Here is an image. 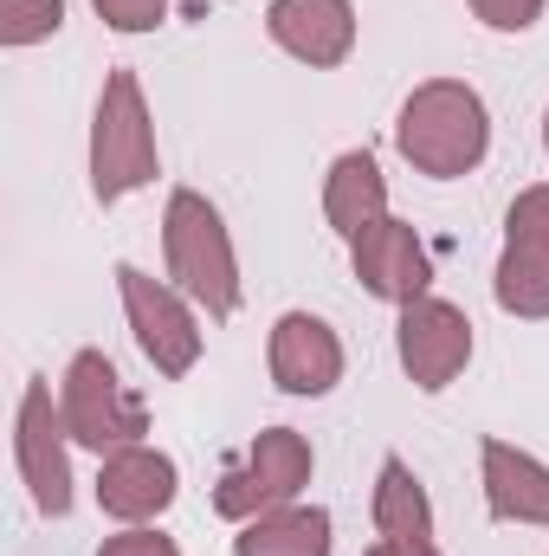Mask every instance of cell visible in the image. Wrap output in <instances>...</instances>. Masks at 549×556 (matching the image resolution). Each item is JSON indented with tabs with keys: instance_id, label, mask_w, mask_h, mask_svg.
I'll use <instances>...</instances> for the list:
<instances>
[{
	"instance_id": "6da1fadb",
	"label": "cell",
	"mask_w": 549,
	"mask_h": 556,
	"mask_svg": "<svg viewBox=\"0 0 549 556\" xmlns=\"http://www.w3.org/2000/svg\"><path fill=\"white\" fill-rule=\"evenodd\" d=\"M395 142L420 175L433 181H452V175H472L491 149V117H485V98L459 78H426L401 104V124Z\"/></svg>"
},
{
	"instance_id": "7a4b0ae2",
	"label": "cell",
	"mask_w": 549,
	"mask_h": 556,
	"mask_svg": "<svg viewBox=\"0 0 549 556\" xmlns=\"http://www.w3.org/2000/svg\"><path fill=\"white\" fill-rule=\"evenodd\" d=\"M162 253H168L175 291L194 298L207 317H233L240 311V260H233V240H227V227H220V214H214L207 194H194V188L168 194Z\"/></svg>"
},
{
	"instance_id": "3957f363",
	"label": "cell",
	"mask_w": 549,
	"mask_h": 556,
	"mask_svg": "<svg viewBox=\"0 0 549 556\" xmlns=\"http://www.w3.org/2000/svg\"><path fill=\"white\" fill-rule=\"evenodd\" d=\"M155 124H149V104H142L137 72H111L104 78V98H98V117H91V194L111 207L124 194H137L155 181Z\"/></svg>"
},
{
	"instance_id": "277c9868",
	"label": "cell",
	"mask_w": 549,
	"mask_h": 556,
	"mask_svg": "<svg viewBox=\"0 0 549 556\" xmlns=\"http://www.w3.org/2000/svg\"><path fill=\"white\" fill-rule=\"evenodd\" d=\"M59 415H65V433L78 446H91L98 459L124 453V446H142V433H149V408L124 389V376H117V363L104 350H78L65 363Z\"/></svg>"
},
{
	"instance_id": "5b68a950",
	"label": "cell",
	"mask_w": 549,
	"mask_h": 556,
	"mask_svg": "<svg viewBox=\"0 0 549 556\" xmlns=\"http://www.w3.org/2000/svg\"><path fill=\"white\" fill-rule=\"evenodd\" d=\"M310 466H317V459H310V440H304L297 427H266V433L246 446V459L220 472L214 511L233 518V525H246V518H266L278 505H297V492L310 485Z\"/></svg>"
},
{
	"instance_id": "8992f818",
	"label": "cell",
	"mask_w": 549,
	"mask_h": 556,
	"mask_svg": "<svg viewBox=\"0 0 549 556\" xmlns=\"http://www.w3.org/2000/svg\"><path fill=\"white\" fill-rule=\"evenodd\" d=\"M65 415L52 408V382H26L20 395V420H13V459H20V479L33 492V505L46 518H65L72 511V459H65Z\"/></svg>"
},
{
	"instance_id": "52a82bcc",
	"label": "cell",
	"mask_w": 549,
	"mask_h": 556,
	"mask_svg": "<svg viewBox=\"0 0 549 556\" xmlns=\"http://www.w3.org/2000/svg\"><path fill=\"white\" fill-rule=\"evenodd\" d=\"M395 350H401V369L413 376V389L439 395L472 363V317L446 298H413V304H401Z\"/></svg>"
},
{
	"instance_id": "ba28073f",
	"label": "cell",
	"mask_w": 549,
	"mask_h": 556,
	"mask_svg": "<svg viewBox=\"0 0 549 556\" xmlns=\"http://www.w3.org/2000/svg\"><path fill=\"white\" fill-rule=\"evenodd\" d=\"M117 291H124V311H130V330H137L142 356L162 376H188L201 363V324L181 304V291L175 285H155L137 266H117Z\"/></svg>"
},
{
	"instance_id": "9c48e42d",
	"label": "cell",
	"mask_w": 549,
	"mask_h": 556,
	"mask_svg": "<svg viewBox=\"0 0 549 556\" xmlns=\"http://www.w3.org/2000/svg\"><path fill=\"white\" fill-rule=\"evenodd\" d=\"M349 260H356L362 291L382 298V304H413L433 285V260H426L420 233H413L408 220H395V214H382L369 233H356L349 240Z\"/></svg>"
},
{
	"instance_id": "30bf717a",
	"label": "cell",
	"mask_w": 549,
	"mask_h": 556,
	"mask_svg": "<svg viewBox=\"0 0 549 556\" xmlns=\"http://www.w3.org/2000/svg\"><path fill=\"white\" fill-rule=\"evenodd\" d=\"M175 492H181V472L155 446H124V453H104L98 459V505L111 518H124V525L162 518L175 505Z\"/></svg>"
},
{
	"instance_id": "8fae6325",
	"label": "cell",
	"mask_w": 549,
	"mask_h": 556,
	"mask_svg": "<svg viewBox=\"0 0 549 556\" xmlns=\"http://www.w3.org/2000/svg\"><path fill=\"white\" fill-rule=\"evenodd\" d=\"M272 382L284 395H330L343 382V343L323 317L310 311H284L272 324Z\"/></svg>"
},
{
	"instance_id": "7c38bea8",
	"label": "cell",
	"mask_w": 549,
	"mask_h": 556,
	"mask_svg": "<svg viewBox=\"0 0 549 556\" xmlns=\"http://www.w3.org/2000/svg\"><path fill=\"white\" fill-rule=\"evenodd\" d=\"M266 33L291 59L330 72V65H343L356 52V7L349 0H272Z\"/></svg>"
},
{
	"instance_id": "4fadbf2b",
	"label": "cell",
	"mask_w": 549,
	"mask_h": 556,
	"mask_svg": "<svg viewBox=\"0 0 549 556\" xmlns=\"http://www.w3.org/2000/svg\"><path fill=\"white\" fill-rule=\"evenodd\" d=\"M485 505L505 525H549V466L511 440H485Z\"/></svg>"
},
{
	"instance_id": "5bb4252c",
	"label": "cell",
	"mask_w": 549,
	"mask_h": 556,
	"mask_svg": "<svg viewBox=\"0 0 549 556\" xmlns=\"http://www.w3.org/2000/svg\"><path fill=\"white\" fill-rule=\"evenodd\" d=\"M323 214H330V227H336L343 240L369 233V227L388 214V181H382V162H375L369 149L336 155V168H330V181H323Z\"/></svg>"
},
{
	"instance_id": "9a60e30c",
	"label": "cell",
	"mask_w": 549,
	"mask_h": 556,
	"mask_svg": "<svg viewBox=\"0 0 549 556\" xmlns=\"http://www.w3.org/2000/svg\"><path fill=\"white\" fill-rule=\"evenodd\" d=\"M233 556H330V511L317 505H278L266 518H246Z\"/></svg>"
},
{
	"instance_id": "2e32d148",
	"label": "cell",
	"mask_w": 549,
	"mask_h": 556,
	"mask_svg": "<svg viewBox=\"0 0 549 556\" xmlns=\"http://www.w3.org/2000/svg\"><path fill=\"white\" fill-rule=\"evenodd\" d=\"M375 531L395 544H433V505L408 472V459H395V453L382 459V479H375Z\"/></svg>"
},
{
	"instance_id": "e0dca14e",
	"label": "cell",
	"mask_w": 549,
	"mask_h": 556,
	"mask_svg": "<svg viewBox=\"0 0 549 556\" xmlns=\"http://www.w3.org/2000/svg\"><path fill=\"white\" fill-rule=\"evenodd\" d=\"M491 291H498V304H505L511 317H549V260L505 247L498 285H491Z\"/></svg>"
},
{
	"instance_id": "ac0fdd59",
	"label": "cell",
	"mask_w": 549,
	"mask_h": 556,
	"mask_svg": "<svg viewBox=\"0 0 549 556\" xmlns=\"http://www.w3.org/2000/svg\"><path fill=\"white\" fill-rule=\"evenodd\" d=\"M65 26V0H0V46H39Z\"/></svg>"
},
{
	"instance_id": "d6986e66",
	"label": "cell",
	"mask_w": 549,
	"mask_h": 556,
	"mask_svg": "<svg viewBox=\"0 0 549 556\" xmlns=\"http://www.w3.org/2000/svg\"><path fill=\"white\" fill-rule=\"evenodd\" d=\"M505 247L549 260V181L544 188H524V194L511 201V214H505Z\"/></svg>"
},
{
	"instance_id": "ffe728a7",
	"label": "cell",
	"mask_w": 549,
	"mask_h": 556,
	"mask_svg": "<svg viewBox=\"0 0 549 556\" xmlns=\"http://www.w3.org/2000/svg\"><path fill=\"white\" fill-rule=\"evenodd\" d=\"M91 7L111 33H155L162 13H168V0H91Z\"/></svg>"
},
{
	"instance_id": "44dd1931",
	"label": "cell",
	"mask_w": 549,
	"mask_h": 556,
	"mask_svg": "<svg viewBox=\"0 0 549 556\" xmlns=\"http://www.w3.org/2000/svg\"><path fill=\"white\" fill-rule=\"evenodd\" d=\"M472 13H478L491 33H524V26H537L544 0H472Z\"/></svg>"
},
{
	"instance_id": "7402d4cb",
	"label": "cell",
	"mask_w": 549,
	"mask_h": 556,
	"mask_svg": "<svg viewBox=\"0 0 549 556\" xmlns=\"http://www.w3.org/2000/svg\"><path fill=\"white\" fill-rule=\"evenodd\" d=\"M98 556H181V551H175V538H162V531H149V525H130V531L104 538Z\"/></svg>"
},
{
	"instance_id": "603a6c76",
	"label": "cell",
	"mask_w": 549,
	"mask_h": 556,
	"mask_svg": "<svg viewBox=\"0 0 549 556\" xmlns=\"http://www.w3.org/2000/svg\"><path fill=\"white\" fill-rule=\"evenodd\" d=\"M369 556H439V551H433V544H395V538H382Z\"/></svg>"
},
{
	"instance_id": "cb8c5ba5",
	"label": "cell",
	"mask_w": 549,
	"mask_h": 556,
	"mask_svg": "<svg viewBox=\"0 0 549 556\" xmlns=\"http://www.w3.org/2000/svg\"><path fill=\"white\" fill-rule=\"evenodd\" d=\"M544 149H549V117H544Z\"/></svg>"
}]
</instances>
